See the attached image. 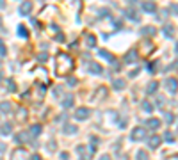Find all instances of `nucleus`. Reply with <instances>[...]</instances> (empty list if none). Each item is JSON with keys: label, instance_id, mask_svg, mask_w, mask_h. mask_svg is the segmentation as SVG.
<instances>
[{"label": "nucleus", "instance_id": "nucleus-1", "mask_svg": "<svg viewBox=\"0 0 178 160\" xmlns=\"http://www.w3.org/2000/svg\"><path fill=\"white\" fill-rule=\"evenodd\" d=\"M73 70V59L68 54H57L55 57V71L57 75H64V73Z\"/></svg>", "mask_w": 178, "mask_h": 160}, {"label": "nucleus", "instance_id": "nucleus-2", "mask_svg": "<svg viewBox=\"0 0 178 160\" xmlns=\"http://www.w3.org/2000/svg\"><path fill=\"white\" fill-rule=\"evenodd\" d=\"M146 137V128H143V126H135L132 130V139L137 142V141H143V139Z\"/></svg>", "mask_w": 178, "mask_h": 160}, {"label": "nucleus", "instance_id": "nucleus-3", "mask_svg": "<svg viewBox=\"0 0 178 160\" xmlns=\"http://www.w3.org/2000/svg\"><path fill=\"white\" fill-rule=\"evenodd\" d=\"M30 13H32V2H30V0L22 2V6H20V14H22V16H29Z\"/></svg>", "mask_w": 178, "mask_h": 160}, {"label": "nucleus", "instance_id": "nucleus-4", "mask_svg": "<svg viewBox=\"0 0 178 160\" xmlns=\"http://www.w3.org/2000/svg\"><path fill=\"white\" fill-rule=\"evenodd\" d=\"M166 89H167L171 94L176 93V91H178V80H176V78H173V77L167 78V80H166Z\"/></svg>", "mask_w": 178, "mask_h": 160}, {"label": "nucleus", "instance_id": "nucleus-5", "mask_svg": "<svg viewBox=\"0 0 178 160\" xmlns=\"http://www.w3.org/2000/svg\"><path fill=\"white\" fill-rule=\"evenodd\" d=\"M91 116V111H89L87 107H80L77 112H75V117H77L78 121H84V119H87Z\"/></svg>", "mask_w": 178, "mask_h": 160}, {"label": "nucleus", "instance_id": "nucleus-6", "mask_svg": "<svg viewBox=\"0 0 178 160\" xmlns=\"http://www.w3.org/2000/svg\"><path fill=\"white\" fill-rule=\"evenodd\" d=\"M123 14H125L128 20H132V22H139V14L135 11V7H127V9L123 11Z\"/></svg>", "mask_w": 178, "mask_h": 160}, {"label": "nucleus", "instance_id": "nucleus-7", "mask_svg": "<svg viewBox=\"0 0 178 160\" xmlns=\"http://www.w3.org/2000/svg\"><path fill=\"white\" fill-rule=\"evenodd\" d=\"M11 160H29V153L25 151V149H14L13 151V157H11Z\"/></svg>", "mask_w": 178, "mask_h": 160}, {"label": "nucleus", "instance_id": "nucleus-8", "mask_svg": "<svg viewBox=\"0 0 178 160\" xmlns=\"http://www.w3.org/2000/svg\"><path fill=\"white\" fill-rule=\"evenodd\" d=\"M137 57H139V52H137V50H128L127 55H125V59H123V61L127 62V64H132V62L137 61Z\"/></svg>", "mask_w": 178, "mask_h": 160}, {"label": "nucleus", "instance_id": "nucleus-9", "mask_svg": "<svg viewBox=\"0 0 178 160\" xmlns=\"http://www.w3.org/2000/svg\"><path fill=\"white\" fill-rule=\"evenodd\" d=\"M143 11L144 13H150V14H153V13L157 11V6H155V2H150V0H146V2H143Z\"/></svg>", "mask_w": 178, "mask_h": 160}, {"label": "nucleus", "instance_id": "nucleus-10", "mask_svg": "<svg viewBox=\"0 0 178 160\" xmlns=\"http://www.w3.org/2000/svg\"><path fill=\"white\" fill-rule=\"evenodd\" d=\"M29 139H30V133H29V132H20V133H16V135H14V141H16V142H20V144L29 142Z\"/></svg>", "mask_w": 178, "mask_h": 160}, {"label": "nucleus", "instance_id": "nucleus-11", "mask_svg": "<svg viewBox=\"0 0 178 160\" xmlns=\"http://www.w3.org/2000/svg\"><path fill=\"white\" fill-rule=\"evenodd\" d=\"M162 32H164V36H166L167 39H171L173 36H175V25L166 23V25H164V28H162Z\"/></svg>", "mask_w": 178, "mask_h": 160}, {"label": "nucleus", "instance_id": "nucleus-12", "mask_svg": "<svg viewBox=\"0 0 178 160\" xmlns=\"http://www.w3.org/2000/svg\"><path fill=\"white\" fill-rule=\"evenodd\" d=\"M160 142H162V139L159 137V135H151L150 141H148V146H150L151 149H157L159 146H160Z\"/></svg>", "mask_w": 178, "mask_h": 160}, {"label": "nucleus", "instance_id": "nucleus-13", "mask_svg": "<svg viewBox=\"0 0 178 160\" xmlns=\"http://www.w3.org/2000/svg\"><path fill=\"white\" fill-rule=\"evenodd\" d=\"M87 68L93 75H100L102 73V66L98 64V62H87Z\"/></svg>", "mask_w": 178, "mask_h": 160}, {"label": "nucleus", "instance_id": "nucleus-14", "mask_svg": "<svg viewBox=\"0 0 178 160\" xmlns=\"http://www.w3.org/2000/svg\"><path fill=\"white\" fill-rule=\"evenodd\" d=\"M146 125H148V126H150L151 130H159L162 123H160V119H157V117H150V119L146 121Z\"/></svg>", "mask_w": 178, "mask_h": 160}, {"label": "nucleus", "instance_id": "nucleus-15", "mask_svg": "<svg viewBox=\"0 0 178 160\" xmlns=\"http://www.w3.org/2000/svg\"><path fill=\"white\" fill-rule=\"evenodd\" d=\"M62 132L66 133V135H73V133L78 132V126H75V125H64V126H62Z\"/></svg>", "mask_w": 178, "mask_h": 160}, {"label": "nucleus", "instance_id": "nucleus-16", "mask_svg": "<svg viewBox=\"0 0 178 160\" xmlns=\"http://www.w3.org/2000/svg\"><path fill=\"white\" fill-rule=\"evenodd\" d=\"M13 132V125L11 123H4L2 126H0V135H9Z\"/></svg>", "mask_w": 178, "mask_h": 160}, {"label": "nucleus", "instance_id": "nucleus-17", "mask_svg": "<svg viewBox=\"0 0 178 160\" xmlns=\"http://www.w3.org/2000/svg\"><path fill=\"white\" fill-rule=\"evenodd\" d=\"M155 27H143L141 28V34H143V36H155Z\"/></svg>", "mask_w": 178, "mask_h": 160}, {"label": "nucleus", "instance_id": "nucleus-18", "mask_svg": "<svg viewBox=\"0 0 178 160\" xmlns=\"http://www.w3.org/2000/svg\"><path fill=\"white\" fill-rule=\"evenodd\" d=\"M11 109H13V105L9 103V101H2V103H0V111L4 112V114H9Z\"/></svg>", "mask_w": 178, "mask_h": 160}, {"label": "nucleus", "instance_id": "nucleus-19", "mask_svg": "<svg viewBox=\"0 0 178 160\" xmlns=\"http://www.w3.org/2000/svg\"><path fill=\"white\" fill-rule=\"evenodd\" d=\"M157 89H159V82H155V80H153V82H150V84H148L146 91H148V94H153V93L157 91Z\"/></svg>", "mask_w": 178, "mask_h": 160}, {"label": "nucleus", "instance_id": "nucleus-20", "mask_svg": "<svg viewBox=\"0 0 178 160\" xmlns=\"http://www.w3.org/2000/svg\"><path fill=\"white\" fill-rule=\"evenodd\" d=\"M98 54H100V55L103 57V59H107L109 62H112V61H114V57L111 55V52H107V50H103V48H102V50H98Z\"/></svg>", "mask_w": 178, "mask_h": 160}, {"label": "nucleus", "instance_id": "nucleus-21", "mask_svg": "<svg viewBox=\"0 0 178 160\" xmlns=\"http://www.w3.org/2000/svg\"><path fill=\"white\" fill-rule=\"evenodd\" d=\"M135 160H150V157H148V153H146L144 149H139L137 155H135Z\"/></svg>", "mask_w": 178, "mask_h": 160}, {"label": "nucleus", "instance_id": "nucleus-22", "mask_svg": "<svg viewBox=\"0 0 178 160\" xmlns=\"http://www.w3.org/2000/svg\"><path fill=\"white\" fill-rule=\"evenodd\" d=\"M29 133H30V137L39 135V133H41V126H39V125H32V126H30V130H29Z\"/></svg>", "mask_w": 178, "mask_h": 160}, {"label": "nucleus", "instance_id": "nucleus-23", "mask_svg": "<svg viewBox=\"0 0 178 160\" xmlns=\"http://www.w3.org/2000/svg\"><path fill=\"white\" fill-rule=\"evenodd\" d=\"M16 119L18 121H25V119H27V111H25V109H20L18 114H16Z\"/></svg>", "mask_w": 178, "mask_h": 160}, {"label": "nucleus", "instance_id": "nucleus-24", "mask_svg": "<svg viewBox=\"0 0 178 160\" xmlns=\"http://www.w3.org/2000/svg\"><path fill=\"white\" fill-rule=\"evenodd\" d=\"M18 36H22V38H25V39L29 38V32H27V28H25V25H20V27H18Z\"/></svg>", "mask_w": 178, "mask_h": 160}, {"label": "nucleus", "instance_id": "nucleus-25", "mask_svg": "<svg viewBox=\"0 0 178 160\" xmlns=\"http://www.w3.org/2000/svg\"><path fill=\"white\" fill-rule=\"evenodd\" d=\"M77 153H80V158H87V153H86V146H82V144H80V146H77Z\"/></svg>", "mask_w": 178, "mask_h": 160}, {"label": "nucleus", "instance_id": "nucleus-26", "mask_svg": "<svg viewBox=\"0 0 178 160\" xmlns=\"http://www.w3.org/2000/svg\"><path fill=\"white\" fill-rule=\"evenodd\" d=\"M143 109H144V112L150 114V112H153V105H151L148 100H144V101H143Z\"/></svg>", "mask_w": 178, "mask_h": 160}, {"label": "nucleus", "instance_id": "nucleus-27", "mask_svg": "<svg viewBox=\"0 0 178 160\" xmlns=\"http://www.w3.org/2000/svg\"><path fill=\"white\" fill-rule=\"evenodd\" d=\"M71 105H73V96L70 94V96H66V100H62V107L68 109V107H71Z\"/></svg>", "mask_w": 178, "mask_h": 160}, {"label": "nucleus", "instance_id": "nucleus-28", "mask_svg": "<svg viewBox=\"0 0 178 160\" xmlns=\"http://www.w3.org/2000/svg\"><path fill=\"white\" fill-rule=\"evenodd\" d=\"M112 87L118 89V91H119V89H123V87H125V80H119V78H118V80H114V85H112Z\"/></svg>", "mask_w": 178, "mask_h": 160}, {"label": "nucleus", "instance_id": "nucleus-29", "mask_svg": "<svg viewBox=\"0 0 178 160\" xmlns=\"http://www.w3.org/2000/svg\"><path fill=\"white\" fill-rule=\"evenodd\" d=\"M86 38H87V44H89V46H95V44H96V38L93 36V34H87Z\"/></svg>", "mask_w": 178, "mask_h": 160}, {"label": "nucleus", "instance_id": "nucleus-30", "mask_svg": "<svg viewBox=\"0 0 178 160\" xmlns=\"http://www.w3.org/2000/svg\"><path fill=\"white\" fill-rule=\"evenodd\" d=\"M164 139H166L167 142H173V139H175V135H173V133L169 132V130H167V132L164 133Z\"/></svg>", "mask_w": 178, "mask_h": 160}, {"label": "nucleus", "instance_id": "nucleus-31", "mask_svg": "<svg viewBox=\"0 0 178 160\" xmlns=\"http://www.w3.org/2000/svg\"><path fill=\"white\" fill-rule=\"evenodd\" d=\"M68 85H70V87H75V85H77V78L70 77V78H68Z\"/></svg>", "mask_w": 178, "mask_h": 160}, {"label": "nucleus", "instance_id": "nucleus-32", "mask_svg": "<svg viewBox=\"0 0 178 160\" xmlns=\"http://www.w3.org/2000/svg\"><path fill=\"white\" fill-rule=\"evenodd\" d=\"M7 84H9V85H7V87H9V91H11V93H14V91H16V85H14V80H7Z\"/></svg>", "mask_w": 178, "mask_h": 160}, {"label": "nucleus", "instance_id": "nucleus-33", "mask_svg": "<svg viewBox=\"0 0 178 160\" xmlns=\"http://www.w3.org/2000/svg\"><path fill=\"white\" fill-rule=\"evenodd\" d=\"M46 59H48V55H46L45 52H43V54H39V55H38V61H41V62H45V61H46Z\"/></svg>", "mask_w": 178, "mask_h": 160}, {"label": "nucleus", "instance_id": "nucleus-34", "mask_svg": "<svg viewBox=\"0 0 178 160\" xmlns=\"http://www.w3.org/2000/svg\"><path fill=\"white\" fill-rule=\"evenodd\" d=\"M7 54V50H6V46L4 44H0V57H4Z\"/></svg>", "mask_w": 178, "mask_h": 160}, {"label": "nucleus", "instance_id": "nucleus-35", "mask_svg": "<svg viewBox=\"0 0 178 160\" xmlns=\"http://www.w3.org/2000/svg\"><path fill=\"white\" fill-rule=\"evenodd\" d=\"M164 116H166V121H167V123H171L173 119H175V117H173V114H169V112H166Z\"/></svg>", "mask_w": 178, "mask_h": 160}, {"label": "nucleus", "instance_id": "nucleus-36", "mask_svg": "<svg viewBox=\"0 0 178 160\" xmlns=\"http://www.w3.org/2000/svg\"><path fill=\"white\" fill-rule=\"evenodd\" d=\"M171 11L173 14H178V4H171Z\"/></svg>", "mask_w": 178, "mask_h": 160}, {"label": "nucleus", "instance_id": "nucleus-37", "mask_svg": "<svg viewBox=\"0 0 178 160\" xmlns=\"http://www.w3.org/2000/svg\"><path fill=\"white\" fill-rule=\"evenodd\" d=\"M62 93V87H61V85H59V87H55V89H54V94H55V96H59V94H61Z\"/></svg>", "mask_w": 178, "mask_h": 160}, {"label": "nucleus", "instance_id": "nucleus-38", "mask_svg": "<svg viewBox=\"0 0 178 160\" xmlns=\"http://www.w3.org/2000/svg\"><path fill=\"white\" fill-rule=\"evenodd\" d=\"M61 158H62V160H68V158H70V153H66V151H62V153H61Z\"/></svg>", "mask_w": 178, "mask_h": 160}, {"label": "nucleus", "instance_id": "nucleus-39", "mask_svg": "<svg viewBox=\"0 0 178 160\" xmlns=\"http://www.w3.org/2000/svg\"><path fill=\"white\" fill-rule=\"evenodd\" d=\"M137 75H139V70H137V68H135L134 71H130V77H137Z\"/></svg>", "mask_w": 178, "mask_h": 160}, {"label": "nucleus", "instance_id": "nucleus-40", "mask_svg": "<svg viewBox=\"0 0 178 160\" xmlns=\"http://www.w3.org/2000/svg\"><path fill=\"white\" fill-rule=\"evenodd\" d=\"M48 149H50V151H54V149H55V142H50V144H48Z\"/></svg>", "mask_w": 178, "mask_h": 160}, {"label": "nucleus", "instance_id": "nucleus-41", "mask_svg": "<svg viewBox=\"0 0 178 160\" xmlns=\"http://www.w3.org/2000/svg\"><path fill=\"white\" fill-rule=\"evenodd\" d=\"M57 39H59V41H61V43H62V41H64V36H62V34L59 32V34H57Z\"/></svg>", "mask_w": 178, "mask_h": 160}, {"label": "nucleus", "instance_id": "nucleus-42", "mask_svg": "<svg viewBox=\"0 0 178 160\" xmlns=\"http://www.w3.org/2000/svg\"><path fill=\"white\" fill-rule=\"evenodd\" d=\"M30 160H41V157H39V155H32V157H30Z\"/></svg>", "mask_w": 178, "mask_h": 160}, {"label": "nucleus", "instance_id": "nucleus-43", "mask_svg": "<svg viewBox=\"0 0 178 160\" xmlns=\"http://www.w3.org/2000/svg\"><path fill=\"white\" fill-rule=\"evenodd\" d=\"M6 7V0H0V9H4Z\"/></svg>", "mask_w": 178, "mask_h": 160}, {"label": "nucleus", "instance_id": "nucleus-44", "mask_svg": "<svg viewBox=\"0 0 178 160\" xmlns=\"http://www.w3.org/2000/svg\"><path fill=\"white\" fill-rule=\"evenodd\" d=\"M100 160H111V157H109V155H102Z\"/></svg>", "mask_w": 178, "mask_h": 160}, {"label": "nucleus", "instance_id": "nucleus-45", "mask_svg": "<svg viewBox=\"0 0 178 160\" xmlns=\"http://www.w3.org/2000/svg\"><path fill=\"white\" fill-rule=\"evenodd\" d=\"M175 50H176V54H178V43H176V46H175Z\"/></svg>", "mask_w": 178, "mask_h": 160}, {"label": "nucleus", "instance_id": "nucleus-46", "mask_svg": "<svg viewBox=\"0 0 178 160\" xmlns=\"http://www.w3.org/2000/svg\"><path fill=\"white\" fill-rule=\"evenodd\" d=\"M128 2H137V0H128Z\"/></svg>", "mask_w": 178, "mask_h": 160}, {"label": "nucleus", "instance_id": "nucleus-47", "mask_svg": "<svg viewBox=\"0 0 178 160\" xmlns=\"http://www.w3.org/2000/svg\"><path fill=\"white\" fill-rule=\"evenodd\" d=\"M0 44H2V43H0Z\"/></svg>", "mask_w": 178, "mask_h": 160}]
</instances>
